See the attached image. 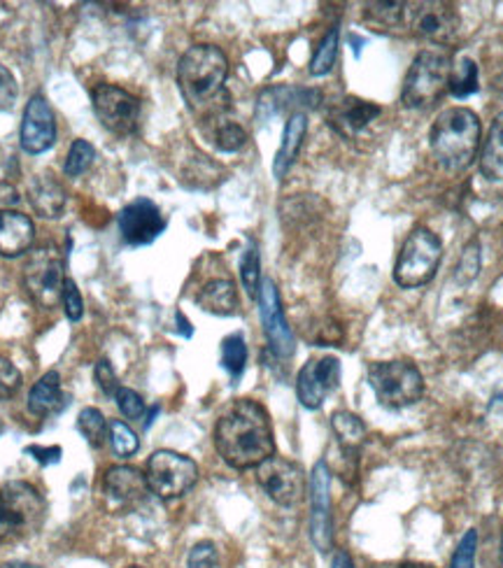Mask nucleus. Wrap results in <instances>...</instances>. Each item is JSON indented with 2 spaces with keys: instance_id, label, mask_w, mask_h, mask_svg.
Here are the masks:
<instances>
[{
  "instance_id": "1",
  "label": "nucleus",
  "mask_w": 503,
  "mask_h": 568,
  "mask_svg": "<svg viewBox=\"0 0 503 568\" xmlns=\"http://www.w3.org/2000/svg\"><path fill=\"white\" fill-rule=\"evenodd\" d=\"M219 457L238 468H256L275 454V438L264 405L252 399H238L222 413L215 427Z\"/></svg>"
},
{
  "instance_id": "2",
  "label": "nucleus",
  "mask_w": 503,
  "mask_h": 568,
  "mask_svg": "<svg viewBox=\"0 0 503 568\" xmlns=\"http://www.w3.org/2000/svg\"><path fill=\"white\" fill-rule=\"evenodd\" d=\"M229 77V59L215 45H193L177 63V87L189 110L203 122L226 115L229 93L224 85Z\"/></svg>"
},
{
  "instance_id": "3",
  "label": "nucleus",
  "mask_w": 503,
  "mask_h": 568,
  "mask_svg": "<svg viewBox=\"0 0 503 568\" xmlns=\"http://www.w3.org/2000/svg\"><path fill=\"white\" fill-rule=\"evenodd\" d=\"M480 119L468 108H450L436 117L429 131V148L436 164L450 173H462L476 161L480 150Z\"/></svg>"
},
{
  "instance_id": "4",
  "label": "nucleus",
  "mask_w": 503,
  "mask_h": 568,
  "mask_svg": "<svg viewBox=\"0 0 503 568\" xmlns=\"http://www.w3.org/2000/svg\"><path fill=\"white\" fill-rule=\"evenodd\" d=\"M452 59L443 50H425L413 61L403 79L401 103L411 110H422L438 103L450 91Z\"/></svg>"
},
{
  "instance_id": "5",
  "label": "nucleus",
  "mask_w": 503,
  "mask_h": 568,
  "mask_svg": "<svg viewBox=\"0 0 503 568\" xmlns=\"http://www.w3.org/2000/svg\"><path fill=\"white\" fill-rule=\"evenodd\" d=\"M443 242L427 226H415L405 238L394 266V282L403 289H415L433 280L441 266Z\"/></svg>"
},
{
  "instance_id": "6",
  "label": "nucleus",
  "mask_w": 503,
  "mask_h": 568,
  "mask_svg": "<svg viewBox=\"0 0 503 568\" xmlns=\"http://www.w3.org/2000/svg\"><path fill=\"white\" fill-rule=\"evenodd\" d=\"M368 382L385 408H408L425 394V378L411 362H376L368 368Z\"/></svg>"
},
{
  "instance_id": "7",
  "label": "nucleus",
  "mask_w": 503,
  "mask_h": 568,
  "mask_svg": "<svg viewBox=\"0 0 503 568\" xmlns=\"http://www.w3.org/2000/svg\"><path fill=\"white\" fill-rule=\"evenodd\" d=\"M45 501L28 482H8L0 490V541L24 535L42 525Z\"/></svg>"
},
{
  "instance_id": "8",
  "label": "nucleus",
  "mask_w": 503,
  "mask_h": 568,
  "mask_svg": "<svg viewBox=\"0 0 503 568\" xmlns=\"http://www.w3.org/2000/svg\"><path fill=\"white\" fill-rule=\"evenodd\" d=\"M150 492L159 498L171 501L185 496L199 480V466L187 454L173 450H156L144 468Z\"/></svg>"
},
{
  "instance_id": "9",
  "label": "nucleus",
  "mask_w": 503,
  "mask_h": 568,
  "mask_svg": "<svg viewBox=\"0 0 503 568\" xmlns=\"http://www.w3.org/2000/svg\"><path fill=\"white\" fill-rule=\"evenodd\" d=\"M22 278L28 296L45 311H50L61 301L63 285L68 280L63 273V258L54 248H38L30 252L22 268Z\"/></svg>"
},
{
  "instance_id": "10",
  "label": "nucleus",
  "mask_w": 503,
  "mask_h": 568,
  "mask_svg": "<svg viewBox=\"0 0 503 568\" xmlns=\"http://www.w3.org/2000/svg\"><path fill=\"white\" fill-rule=\"evenodd\" d=\"M93 112L115 136L136 134L140 122V99L117 85H96L91 91Z\"/></svg>"
},
{
  "instance_id": "11",
  "label": "nucleus",
  "mask_w": 503,
  "mask_h": 568,
  "mask_svg": "<svg viewBox=\"0 0 503 568\" xmlns=\"http://www.w3.org/2000/svg\"><path fill=\"white\" fill-rule=\"evenodd\" d=\"M405 26L419 38L436 45H448L460 30V12L452 3H443V0L405 3Z\"/></svg>"
},
{
  "instance_id": "12",
  "label": "nucleus",
  "mask_w": 503,
  "mask_h": 568,
  "mask_svg": "<svg viewBox=\"0 0 503 568\" xmlns=\"http://www.w3.org/2000/svg\"><path fill=\"white\" fill-rule=\"evenodd\" d=\"M256 482L262 484L271 501L285 508L297 506L305 494L303 468L297 462L278 457V454L256 466Z\"/></svg>"
},
{
  "instance_id": "13",
  "label": "nucleus",
  "mask_w": 503,
  "mask_h": 568,
  "mask_svg": "<svg viewBox=\"0 0 503 568\" xmlns=\"http://www.w3.org/2000/svg\"><path fill=\"white\" fill-rule=\"evenodd\" d=\"M311 539L324 555L334 547L331 470L327 462H317L311 476Z\"/></svg>"
},
{
  "instance_id": "14",
  "label": "nucleus",
  "mask_w": 503,
  "mask_h": 568,
  "mask_svg": "<svg viewBox=\"0 0 503 568\" xmlns=\"http://www.w3.org/2000/svg\"><path fill=\"white\" fill-rule=\"evenodd\" d=\"M120 233L126 245L144 248L166 231V219L150 199H136L120 213Z\"/></svg>"
},
{
  "instance_id": "15",
  "label": "nucleus",
  "mask_w": 503,
  "mask_h": 568,
  "mask_svg": "<svg viewBox=\"0 0 503 568\" xmlns=\"http://www.w3.org/2000/svg\"><path fill=\"white\" fill-rule=\"evenodd\" d=\"M256 299H259V313H262V324L268 338V345L280 356V359H287V356L294 354V333H291L287 324L278 287H275V282L268 278L262 280Z\"/></svg>"
},
{
  "instance_id": "16",
  "label": "nucleus",
  "mask_w": 503,
  "mask_h": 568,
  "mask_svg": "<svg viewBox=\"0 0 503 568\" xmlns=\"http://www.w3.org/2000/svg\"><path fill=\"white\" fill-rule=\"evenodd\" d=\"M340 384V362L336 356L307 362L297 378V396L303 408L317 411L327 396Z\"/></svg>"
},
{
  "instance_id": "17",
  "label": "nucleus",
  "mask_w": 503,
  "mask_h": 568,
  "mask_svg": "<svg viewBox=\"0 0 503 568\" xmlns=\"http://www.w3.org/2000/svg\"><path fill=\"white\" fill-rule=\"evenodd\" d=\"M22 150L28 154H42L56 142V117L45 101V96H34L24 110L22 119Z\"/></svg>"
},
{
  "instance_id": "18",
  "label": "nucleus",
  "mask_w": 503,
  "mask_h": 568,
  "mask_svg": "<svg viewBox=\"0 0 503 568\" xmlns=\"http://www.w3.org/2000/svg\"><path fill=\"white\" fill-rule=\"evenodd\" d=\"M148 480L144 474L134 466H112L105 470L103 478V494L117 508H131L138 501H142L148 492Z\"/></svg>"
},
{
  "instance_id": "19",
  "label": "nucleus",
  "mask_w": 503,
  "mask_h": 568,
  "mask_svg": "<svg viewBox=\"0 0 503 568\" xmlns=\"http://www.w3.org/2000/svg\"><path fill=\"white\" fill-rule=\"evenodd\" d=\"M378 115H380V108L376 103L352 99V96H348V99L331 105L327 119L336 134L350 140L354 136H360L370 122H376Z\"/></svg>"
},
{
  "instance_id": "20",
  "label": "nucleus",
  "mask_w": 503,
  "mask_h": 568,
  "mask_svg": "<svg viewBox=\"0 0 503 568\" xmlns=\"http://www.w3.org/2000/svg\"><path fill=\"white\" fill-rule=\"evenodd\" d=\"M28 201H30V207L36 210V215H40L45 219H59L63 213H66L68 193L56 180L54 173L45 171L30 180Z\"/></svg>"
},
{
  "instance_id": "21",
  "label": "nucleus",
  "mask_w": 503,
  "mask_h": 568,
  "mask_svg": "<svg viewBox=\"0 0 503 568\" xmlns=\"http://www.w3.org/2000/svg\"><path fill=\"white\" fill-rule=\"evenodd\" d=\"M36 240V226L17 210H0V256H20Z\"/></svg>"
},
{
  "instance_id": "22",
  "label": "nucleus",
  "mask_w": 503,
  "mask_h": 568,
  "mask_svg": "<svg viewBox=\"0 0 503 568\" xmlns=\"http://www.w3.org/2000/svg\"><path fill=\"white\" fill-rule=\"evenodd\" d=\"M305 131H307L305 112H294V115H291L285 124L280 150H278V154H275V161H273V175L278 177V180H285L291 166H294V161L303 148Z\"/></svg>"
},
{
  "instance_id": "23",
  "label": "nucleus",
  "mask_w": 503,
  "mask_h": 568,
  "mask_svg": "<svg viewBox=\"0 0 503 568\" xmlns=\"http://www.w3.org/2000/svg\"><path fill=\"white\" fill-rule=\"evenodd\" d=\"M63 403H66V396H63L61 376L56 370L45 373V376L28 392V411L38 417L59 413L63 408Z\"/></svg>"
},
{
  "instance_id": "24",
  "label": "nucleus",
  "mask_w": 503,
  "mask_h": 568,
  "mask_svg": "<svg viewBox=\"0 0 503 568\" xmlns=\"http://www.w3.org/2000/svg\"><path fill=\"white\" fill-rule=\"evenodd\" d=\"M205 313L229 317L238 313V291L231 280H210L197 296Z\"/></svg>"
},
{
  "instance_id": "25",
  "label": "nucleus",
  "mask_w": 503,
  "mask_h": 568,
  "mask_svg": "<svg viewBox=\"0 0 503 568\" xmlns=\"http://www.w3.org/2000/svg\"><path fill=\"white\" fill-rule=\"evenodd\" d=\"M480 171L492 182L503 180V112L494 117L480 152Z\"/></svg>"
},
{
  "instance_id": "26",
  "label": "nucleus",
  "mask_w": 503,
  "mask_h": 568,
  "mask_svg": "<svg viewBox=\"0 0 503 568\" xmlns=\"http://www.w3.org/2000/svg\"><path fill=\"white\" fill-rule=\"evenodd\" d=\"M331 427H334V433L338 438L340 447H343V452L350 454V457H354V452L360 450L364 445V441H366L364 421L356 417L354 413L338 411L331 417Z\"/></svg>"
},
{
  "instance_id": "27",
  "label": "nucleus",
  "mask_w": 503,
  "mask_h": 568,
  "mask_svg": "<svg viewBox=\"0 0 503 568\" xmlns=\"http://www.w3.org/2000/svg\"><path fill=\"white\" fill-rule=\"evenodd\" d=\"M210 124V140H213L219 152H238L246 148L248 134L238 122L226 119V115H219L215 119H208Z\"/></svg>"
},
{
  "instance_id": "28",
  "label": "nucleus",
  "mask_w": 503,
  "mask_h": 568,
  "mask_svg": "<svg viewBox=\"0 0 503 568\" xmlns=\"http://www.w3.org/2000/svg\"><path fill=\"white\" fill-rule=\"evenodd\" d=\"M222 366L234 380L242 376L248 366V345L240 333H231L222 340Z\"/></svg>"
},
{
  "instance_id": "29",
  "label": "nucleus",
  "mask_w": 503,
  "mask_h": 568,
  "mask_svg": "<svg viewBox=\"0 0 503 568\" xmlns=\"http://www.w3.org/2000/svg\"><path fill=\"white\" fill-rule=\"evenodd\" d=\"M478 91V66L474 59H460L457 66H452V77H450V93L454 99H468Z\"/></svg>"
},
{
  "instance_id": "30",
  "label": "nucleus",
  "mask_w": 503,
  "mask_h": 568,
  "mask_svg": "<svg viewBox=\"0 0 503 568\" xmlns=\"http://www.w3.org/2000/svg\"><path fill=\"white\" fill-rule=\"evenodd\" d=\"M77 429L85 436V441L91 447H101L108 441V431H110V421L99 408H85L77 415Z\"/></svg>"
},
{
  "instance_id": "31",
  "label": "nucleus",
  "mask_w": 503,
  "mask_h": 568,
  "mask_svg": "<svg viewBox=\"0 0 503 568\" xmlns=\"http://www.w3.org/2000/svg\"><path fill=\"white\" fill-rule=\"evenodd\" d=\"M338 40H340V30H338V26H334L317 45V50L311 59V75L322 77L334 71L336 59H338Z\"/></svg>"
},
{
  "instance_id": "32",
  "label": "nucleus",
  "mask_w": 503,
  "mask_h": 568,
  "mask_svg": "<svg viewBox=\"0 0 503 568\" xmlns=\"http://www.w3.org/2000/svg\"><path fill=\"white\" fill-rule=\"evenodd\" d=\"M240 280H242V287H246V291L250 294V299H256L259 287H262V258H259V248H256L254 240H250L248 250L242 252Z\"/></svg>"
},
{
  "instance_id": "33",
  "label": "nucleus",
  "mask_w": 503,
  "mask_h": 568,
  "mask_svg": "<svg viewBox=\"0 0 503 568\" xmlns=\"http://www.w3.org/2000/svg\"><path fill=\"white\" fill-rule=\"evenodd\" d=\"M110 445H112V450H115L117 457L128 459V457H134V454L138 452L140 441H138L136 431L128 427L126 421L112 419L110 421Z\"/></svg>"
},
{
  "instance_id": "34",
  "label": "nucleus",
  "mask_w": 503,
  "mask_h": 568,
  "mask_svg": "<svg viewBox=\"0 0 503 568\" xmlns=\"http://www.w3.org/2000/svg\"><path fill=\"white\" fill-rule=\"evenodd\" d=\"M366 20L378 26H405V3H368Z\"/></svg>"
},
{
  "instance_id": "35",
  "label": "nucleus",
  "mask_w": 503,
  "mask_h": 568,
  "mask_svg": "<svg viewBox=\"0 0 503 568\" xmlns=\"http://www.w3.org/2000/svg\"><path fill=\"white\" fill-rule=\"evenodd\" d=\"M93 159H96L93 144L87 140H75L71 144V152L66 156V164H63V171H66L68 177H79L89 171Z\"/></svg>"
},
{
  "instance_id": "36",
  "label": "nucleus",
  "mask_w": 503,
  "mask_h": 568,
  "mask_svg": "<svg viewBox=\"0 0 503 568\" xmlns=\"http://www.w3.org/2000/svg\"><path fill=\"white\" fill-rule=\"evenodd\" d=\"M478 273H480V245L476 240H470L460 256L457 268H454V280L460 285H468L478 278Z\"/></svg>"
},
{
  "instance_id": "37",
  "label": "nucleus",
  "mask_w": 503,
  "mask_h": 568,
  "mask_svg": "<svg viewBox=\"0 0 503 568\" xmlns=\"http://www.w3.org/2000/svg\"><path fill=\"white\" fill-rule=\"evenodd\" d=\"M115 401H117V408L120 413L131 419V421H138L144 417V413H148V405H144L142 396L138 392H134V389L128 387H120L117 394H115Z\"/></svg>"
},
{
  "instance_id": "38",
  "label": "nucleus",
  "mask_w": 503,
  "mask_h": 568,
  "mask_svg": "<svg viewBox=\"0 0 503 568\" xmlns=\"http://www.w3.org/2000/svg\"><path fill=\"white\" fill-rule=\"evenodd\" d=\"M476 550H478V531L470 529L464 533L457 550H454L450 568H476Z\"/></svg>"
},
{
  "instance_id": "39",
  "label": "nucleus",
  "mask_w": 503,
  "mask_h": 568,
  "mask_svg": "<svg viewBox=\"0 0 503 568\" xmlns=\"http://www.w3.org/2000/svg\"><path fill=\"white\" fill-rule=\"evenodd\" d=\"M22 373L5 356H0V401H8L20 392Z\"/></svg>"
},
{
  "instance_id": "40",
  "label": "nucleus",
  "mask_w": 503,
  "mask_h": 568,
  "mask_svg": "<svg viewBox=\"0 0 503 568\" xmlns=\"http://www.w3.org/2000/svg\"><path fill=\"white\" fill-rule=\"evenodd\" d=\"M187 568H217V547L210 541H201L191 547Z\"/></svg>"
},
{
  "instance_id": "41",
  "label": "nucleus",
  "mask_w": 503,
  "mask_h": 568,
  "mask_svg": "<svg viewBox=\"0 0 503 568\" xmlns=\"http://www.w3.org/2000/svg\"><path fill=\"white\" fill-rule=\"evenodd\" d=\"M63 311H66V317L71 321H79L85 315V301H83V294H79V289L77 285L68 278L66 285H63Z\"/></svg>"
},
{
  "instance_id": "42",
  "label": "nucleus",
  "mask_w": 503,
  "mask_h": 568,
  "mask_svg": "<svg viewBox=\"0 0 503 568\" xmlns=\"http://www.w3.org/2000/svg\"><path fill=\"white\" fill-rule=\"evenodd\" d=\"M93 380L99 382L101 392H103L105 396H115L117 389L122 387V384L117 382L115 368H112V364H110L108 359H101L99 364H96V368H93Z\"/></svg>"
},
{
  "instance_id": "43",
  "label": "nucleus",
  "mask_w": 503,
  "mask_h": 568,
  "mask_svg": "<svg viewBox=\"0 0 503 568\" xmlns=\"http://www.w3.org/2000/svg\"><path fill=\"white\" fill-rule=\"evenodd\" d=\"M17 79L0 63V110L12 108V103L17 101Z\"/></svg>"
},
{
  "instance_id": "44",
  "label": "nucleus",
  "mask_w": 503,
  "mask_h": 568,
  "mask_svg": "<svg viewBox=\"0 0 503 568\" xmlns=\"http://www.w3.org/2000/svg\"><path fill=\"white\" fill-rule=\"evenodd\" d=\"M26 454H34V457L42 464V466H50V464H59L61 459V447H40V445H30L26 447Z\"/></svg>"
},
{
  "instance_id": "45",
  "label": "nucleus",
  "mask_w": 503,
  "mask_h": 568,
  "mask_svg": "<svg viewBox=\"0 0 503 568\" xmlns=\"http://www.w3.org/2000/svg\"><path fill=\"white\" fill-rule=\"evenodd\" d=\"M334 568H356V566H354V561H352V557L348 555V552L338 550L336 557H334Z\"/></svg>"
},
{
  "instance_id": "46",
  "label": "nucleus",
  "mask_w": 503,
  "mask_h": 568,
  "mask_svg": "<svg viewBox=\"0 0 503 568\" xmlns=\"http://www.w3.org/2000/svg\"><path fill=\"white\" fill-rule=\"evenodd\" d=\"M175 319H177V324H180V333L185 336V338H191V324H189V319L183 315V313H175Z\"/></svg>"
},
{
  "instance_id": "47",
  "label": "nucleus",
  "mask_w": 503,
  "mask_h": 568,
  "mask_svg": "<svg viewBox=\"0 0 503 568\" xmlns=\"http://www.w3.org/2000/svg\"><path fill=\"white\" fill-rule=\"evenodd\" d=\"M0 568H40V566H30V564H22V561H12V564H5Z\"/></svg>"
},
{
  "instance_id": "48",
  "label": "nucleus",
  "mask_w": 503,
  "mask_h": 568,
  "mask_svg": "<svg viewBox=\"0 0 503 568\" xmlns=\"http://www.w3.org/2000/svg\"><path fill=\"white\" fill-rule=\"evenodd\" d=\"M399 568H433V566H422V564H403Z\"/></svg>"
},
{
  "instance_id": "49",
  "label": "nucleus",
  "mask_w": 503,
  "mask_h": 568,
  "mask_svg": "<svg viewBox=\"0 0 503 568\" xmlns=\"http://www.w3.org/2000/svg\"><path fill=\"white\" fill-rule=\"evenodd\" d=\"M501 559H503V541H501Z\"/></svg>"
},
{
  "instance_id": "50",
  "label": "nucleus",
  "mask_w": 503,
  "mask_h": 568,
  "mask_svg": "<svg viewBox=\"0 0 503 568\" xmlns=\"http://www.w3.org/2000/svg\"><path fill=\"white\" fill-rule=\"evenodd\" d=\"M131 568H142V566H131Z\"/></svg>"
}]
</instances>
